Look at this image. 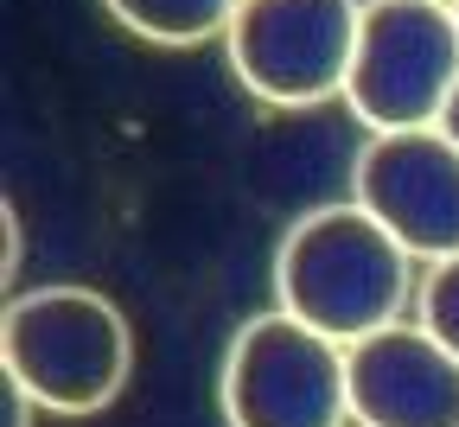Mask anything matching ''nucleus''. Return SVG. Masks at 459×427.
<instances>
[{"label":"nucleus","mask_w":459,"mask_h":427,"mask_svg":"<svg viewBox=\"0 0 459 427\" xmlns=\"http://www.w3.org/2000/svg\"><path fill=\"white\" fill-rule=\"evenodd\" d=\"M415 300V256L358 205H313L274 242V307L319 326L338 344H358L395 326Z\"/></svg>","instance_id":"1"},{"label":"nucleus","mask_w":459,"mask_h":427,"mask_svg":"<svg viewBox=\"0 0 459 427\" xmlns=\"http://www.w3.org/2000/svg\"><path fill=\"white\" fill-rule=\"evenodd\" d=\"M0 370L45 414H102L134 377V326L96 287H26L0 313Z\"/></svg>","instance_id":"2"},{"label":"nucleus","mask_w":459,"mask_h":427,"mask_svg":"<svg viewBox=\"0 0 459 427\" xmlns=\"http://www.w3.org/2000/svg\"><path fill=\"white\" fill-rule=\"evenodd\" d=\"M223 427H351L344 344L319 326L268 307L237 326L217 370Z\"/></svg>","instance_id":"3"},{"label":"nucleus","mask_w":459,"mask_h":427,"mask_svg":"<svg viewBox=\"0 0 459 427\" xmlns=\"http://www.w3.org/2000/svg\"><path fill=\"white\" fill-rule=\"evenodd\" d=\"M453 83H459L453 0H364L351 77H344V109L370 135L440 121Z\"/></svg>","instance_id":"4"},{"label":"nucleus","mask_w":459,"mask_h":427,"mask_svg":"<svg viewBox=\"0 0 459 427\" xmlns=\"http://www.w3.org/2000/svg\"><path fill=\"white\" fill-rule=\"evenodd\" d=\"M364 0H237L223 57L237 83L268 109L344 102Z\"/></svg>","instance_id":"5"},{"label":"nucleus","mask_w":459,"mask_h":427,"mask_svg":"<svg viewBox=\"0 0 459 427\" xmlns=\"http://www.w3.org/2000/svg\"><path fill=\"white\" fill-rule=\"evenodd\" d=\"M351 198L421 268L459 256V147L440 121L370 135L351 166Z\"/></svg>","instance_id":"6"},{"label":"nucleus","mask_w":459,"mask_h":427,"mask_svg":"<svg viewBox=\"0 0 459 427\" xmlns=\"http://www.w3.org/2000/svg\"><path fill=\"white\" fill-rule=\"evenodd\" d=\"M358 427H459V357L421 326L395 319L344 344Z\"/></svg>","instance_id":"7"},{"label":"nucleus","mask_w":459,"mask_h":427,"mask_svg":"<svg viewBox=\"0 0 459 427\" xmlns=\"http://www.w3.org/2000/svg\"><path fill=\"white\" fill-rule=\"evenodd\" d=\"M102 13L147 39V45H166V51H192V45H211L223 39L237 0H102Z\"/></svg>","instance_id":"8"},{"label":"nucleus","mask_w":459,"mask_h":427,"mask_svg":"<svg viewBox=\"0 0 459 427\" xmlns=\"http://www.w3.org/2000/svg\"><path fill=\"white\" fill-rule=\"evenodd\" d=\"M415 319L459 357V256H440L415 281Z\"/></svg>","instance_id":"9"},{"label":"nucleus","mask_w":459,"mask_h":427,"mask_svg":"<svg viewBox=\"0 0 459 427\" xmlns=\"http://www.w3.org/2000/svg\"><path fill=\"white\" fill-rule=\"evenodd\" d=\"M0 408H7V427H32V414H39V402H32L7 370H0Z\"/></svg>","instance_id":"10"},{"label":"nucleus","mask_w":459,"mask_h":427,"mask_svg":"<svg viewBox=\"0 0 459 427\" xmlns=\"http://www.w3.org/2000/svg\"><path fill=\"white\" fill-rule=\"evenodd\" d=\"M0 217H7V274H13V268L26 262V256H20V249H26V236H20V211H13V205L0 211Z\"/></svg>","instance_id":"11"},{"label":"nucleus","mask_w":459,"mask_h":427,"mask_svg":"<svg viewBox=\"0 0 459 427\" xmlns=\"http://www.w3.org/2000/svg\"><path fill=\"white\" fill-rule=\"evenodd\" d=\"M440 128H446L453 147H459V83H453V96H446V109H440Z\"/></svg>","instance_id":"12"},{"label":"nucleus","mask_w":459,"mask_h":427,"mask_svg":"<svg viewBox=\"0 0 459 427\" xmlns=\"http://www.w3.org/2000/svg\"><path fill=\"white\" fill-rule=\"evenodd\" d=\"M453 20H459V0H453Z\"/></svg>","instance_id":"13"}]
</instances>
